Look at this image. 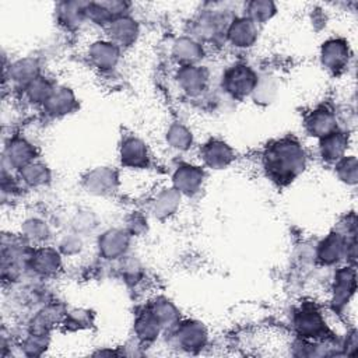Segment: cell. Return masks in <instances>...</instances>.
<instances>
[{"label": "cell", "mask_w": 358, "mask_h": 358, "mask_svg": "<svg viewBox=\"0 0 358 358\" xmlns=\"http://www.w3.org/2000/svg\"><path fill=\"white\" fill-rule=\"evenodd\" d=\"M264 160L267 169L279 181H291L305 167L304 151L293 140H282L268 147Z\"/></svg>", "instance_id": "1"}, {"label": "cell", "mask_w": 358, "mask_h": 358, "mask_svg": "<svg viewBox=\"0 0 358 358\" xmlns=\"http://www.w3.org/2000/svg\"><path fill=\"white\" fill-rule=\"evenodd\" d=\"M306 127L309 133H312L313 136L325 138L328 134L333 133L336 129V119L335 116L328 112V111H315L310 114V116L306 120Z\"/></svg>", "instance_id": "13"}, {"label": "cell", "mask_w": 358, "mask_h": 358, "mask_svg": "<svg viewBox=\"0 0 358 358\" xmlns=\"http://www.w3.org/2000/svg\"><path fill=\"white\" fill-rule=\"evenodd\" d=\"M346 146H347V140L343 134L333 131L322 139L321 154L325 160L335 161L343 156Z\"/></svg>", "instance_id": "19"}, {"label": "cell", "mask_w": 358, "mask_h": 358, "mask_svg": "<svg viewBox=\"0 0 358 358\" xmlns=\"http://www.w3.org/2000/svg\"><path fill=\"white\" fill-rule=\"evenodd\" d=\"M90 58L101 69H111L119 61V50L115 43L100 41L90 48Z\"/></svg>", "instance_id": "7"}, {"label": "cell", "mask_w": 358, "mask_h": 358, "mask_svg": "<svg viewBox=\"0 0 358 358\" xmlns=\"http://www.w3.org/2000/svg\"><path fill=\"white\" fill-rule=\"evenodd\" d=\"M45 107L54 115H65L74 107V97L69 88H54L50 98L45 101Z\"/></svg>", "instance_id": "14"}, {"label": "cell", "mask_w": 358, "mask_h": 358, "mask_svg": "<svg viewBox=\"0 0 358 358\" xmlns=\"http://www.w3.org/2000/svg\"><path fill=\"white\" fill-rule=\"evenodd\" d=\"M339 175L343 181L348 184L357 182V162L355 158H347L343 160L339 165Z\"/></svg>", "instance_id": "33"}, {"label": "cell", "mask_w": 358, "mask_h": 358, "mask_svg": "<svg viewBox=\"0 0 358 358\" xmlns=\"http://www.w3.org/2000/svg\"><path fill=\"white\" fill-rule=\"evenodd\" d=\"M344 252V242L340 235L332 234L319 248V257L322 262L330 264L341 259V255Z\"/></svg>", "instance_id": "24"}, {"label": "cell", "mask_w": 358, "mask_h": 358, "mask_svg": "<svg viewBox=\"0 0 358 358\" xmlns=\"http://www.w3.org/2000/svg\"><path fill=\"white\" fill-rule=\"evenodd\" d=\"M127 235L119 230H111L100 238V251L105 257L115 259L125 253L127 249Z\"/></svg>", "instance_id": "9"}, {"label": "cell", "mask_w": 358, "mask_h": 358, "mask_svg": "<svg viewBox=\"0 0 358 358\" xmlns=\"http://www.w3.org/2000/svg\"><path fill=\"white\" fill-rule=\"evenodd\" d=\"M204 162L215 169L227 167L233 160V150L222 142H211L203 149Z\"/></svg>", "instance_id": "10"}, {"label": "cell", "mask_w": 358, "mask_h": 358, "mask_svg": "<svg viewBox=\"0 0 358 358\" xmlns=\"http://www.w3.org/2000/svg\"><path fill=\"white\" fill-rule=\"evenodd\" d=\"M202 48L198 42L189 38H181L173 45V55L185 63H193L202 58Z\"/></svg>", "instance_id": "20"}, {"label": "cell", "mask_w": 358, "mask_h": 358, "mask_svg": "<svg viewBox=\"0 0 358 358\" xmlns=\"http://www.w3.org/2000/svg\"><path fill=\"white\" fill-rule=\"evenodd\" d=\"M257 84L256 74L248 66H235L224 76V87L237 97H245L255 92Z\"/></svg>", "instance_id": "2"}, {"label": "cell", "mask_w": 358, "mask_h": 358, "mask_svg": "<svg viewBox=\"0 0 358 358\" xmlns=\"http://www.w3.org/2000/svg\"><path fill=\"white\" fill-rule=\"evenodd\" d=\"M246 12L248 19L253 23H264L273 17L276 13V6L272 2H267V0H255V2L248 3Z\"/></svg>", "instance_id": "25"}, {"label": "cell", "mask_w": 358, "mask_h": 358, "mask_svg": "<svg viewBox=\"0 0 358 358\" xmlns=\"http://www.w3.org/2000/svg\"><path fill=\"white\" fill-rule=\"evenodd\" d=\"M115 184V175L112 171L107 168H100L93 171L87 178V188L88 192L104 195L107 192H111L109 189L114 188Z\"/></svg>", "instance_id": "17"}, {"label": "cell", "mask_w": 358, "mask_h": 358, "mask_svg": "<svg viewBox=\"0 0 358 358\" xmlns=\"http://www.w3.org/2000/svg\"><path fill=\"white\" fill-rule=\"evenodd\" d=\"M21 178L23 181L30 185V187H38L48 181L50 172L47 167H43L42 164H28L24 168H21Z\"/></svg>", "instance_id": "28"}, {"label": "cell", "mask_w": 358, "mask_h": 358, "mask_svg": "<svg viewBox=\"0 0 358 358\" xmlns=\"http://www.w3.org/2000/svg\"><path fill=\"white\" fill-rule=\"evenodd\" d=\"M181 195L176 189H168L160 193L154 202V213L158 217H167L178 207Z\"/></svg>", "instance_id": "26"}, {"label": "cell", "mask_w": 358, "mask_h": 358, "mask_svg": "<svg viewBox=\"0 0 358 358\" xmlns=\"http://www.w3.org/2000/svg\"><path fill=\"white\" fill-rule=\"evenodd\" d=\"M203 171L198 167H191V165H184L181 168H178L175 175H173V185L175 189L179 193H187V195H193L196 193L202 184H203Z\"/></svg>", "instance_id": "4"}, {"label": "cell", "mask_w": 358, "mask_h": 358, "mask_svg": "<svg viewBox=\"0 0 358 358\" xmlns=\"http://www.w3.org/2000/svg\"><path fill=\"white\" fill-rule=\"evenodd\" d=\"M52 92H54V88L50 85V83L41 77H36L27 85V96L34 103L45 104V101L50 98Z\"/></svg>", "instance_id": "30"}, {"label": "cell", "mask_w": 358, "mask_h": 358, "mask_svg": "<svg viewBox=\"0 0 358 358\" xmlns=\"http://www.w3.org/2000/svg\"><path fill=\"white\" fill-rule=\"evenodd\" d=\"M88 3L65 2L58 6V19L66 27H76L84 19Z\"/></svg>", "instance_id": "18"}, {"label": "cell", "mask_w": 358, "mask_h": 358, "mask_svg": "<svg viewBox=\"0 0 358 358\" xmlns=\"http://www.w3.org/2000/svg\"><path fill=\"white\" fill-rule=\"evenodd\" d=\"M34 147L24 139H13L6 147V160L13 168H24L34 158Z\"/></svg>", "instance_id": "8"}, {"label": "cell", "mask_w": 358, "mask_h": 358, "mask_svg": "<svg viewBox=\"0 0 358 358\" xmlns=\"http://www.w3.org/2000/svg\"><path fill=\"white\" fill-rule=\"evenodd\" d=\"M108 32L112 39L111 42L115 43L116 47L118 45L129 47V45H131L134 41H136L139 34V27L133 19L127 16H122L111 21V24L108 25Z\"/></svg>", "instance_id": "3"}, {"label": "cell", "mask_w": 358, "mask_h": 358, "mask_svg": "<svg viewBox=\"0 0 358 358\" xmlns=\"http://www.w3.org/2000/svg\"><path fill=\"white\" fill-rule=\"evenodd\" d=\"M295 326H297L298 332L305 337L318 336L325 329V325L319 315V312L312 310V309H306V310H302L298 313L295 318Z\"/></svg>", "instance_id": "12"}, {"label": "cell", "mask_w": 358, "mask_h": 358, "mask_svg": "<svg viewBox=\"0 0 358 358\" xmlns=\"http://www.w3.org/2000/svg\"><path fill=\"white\" fill-rule=\"evenodd\" d=\"M229 38L235 47H251L257 38L256 23H253L248 17L234 20L229 28Z\"/></svg>", "instance_id": "5"}, {"label": "cell", "mask_w": 358, "mask_h": 358, "mask_svg": "<svg viewBox=\"0 0 358 358\" xmlns=\"http://www.w3.org/2000/svg\"><path fill=\"white\" fill-rule=\"evenodd\" d=\"M160 326H161L160 321L157 319V317L153 312H150V313H145V315H142L138 319L136 332H138L139 337H142L145 340H153L158 335Z\"/></svg>", "instance_id": "29"}, {"label": "cell", "mask_w": 358, "mask_h": 358, "mask_svg": "<svg viewBox=\"0 0 358 358\" xmlns=\"http://www.w3.org/2000/svg\"><path fill=\"white\" fill-rule=\"evenodd\" d=\"M167 140L171 147L179 151H185L192 146V133L182 125H173L168 130Z\"/></svg>", "instance_id": "27"}, {"label": "cell", "mask_w": 358, "mask_h": 358, "mask_svg": "<svg viewBox=\"0 0 358 358\" xmlns=\"http://www.w3.org/2000/svg\"><path fill=\"white\" fill-rule=\"evenodd\" d=\"M204 74L203 70L195 66H185L178 74V81L188 94H199L204 87Z\"/></svg>", "instance_id": "16"}, {"label": "cell", "mask_w": 358, "mask_h": 358, "mask_svg": "<svg viewBox=\"0 0 358 358\" xmlns=\"http://www.w3.org/2000/svg\"><path fill=\"white\" fill-rule=\"evenodd\" d=\"M25 237L32 241H43L50 237V230L47 224L39 220H30L24 226Z\"/></svg>", "instance_id": "31"}, {"label": "cell", "mask_w": 358, "mask_h": 358, "mask_svg": "<svg viewBox=\"0 0 358 358\" xmlns=\"http://www.w3.org/2000/svg\"><path fill=\"white\" fill-rule=\"evenodd\" d=\"M355 286L354 272H350L348 268L340 271L337 273V280L335 286V304L341 305L348 301V297L352 294Z\"/></svg>", "instance_id": "21"}, {"label": "cell", "mask_w": 358, "mask_h": 358, "mask_svg": "<svg viewBox=\"0 0 358 358\" xmlns=\"http://www.w3.org/2000/svg\"><path fill=\"white\" fill-rule=\"evenodd\" d=\"M178 339L182 341V344L185 347H189V348L200 347V346H203V343L206 340V333L200 324L188 322L181 329H179Z\"/></svg>", "instance_id": "22"}, {"label": "cell", "mask_w": 358, "mask_h": 358, "mask_svg": "<svg viewBox=\"0 0 358 358\" xmlns=\"http://www.w3.org/2000/svg\"><path fill=\"white\" fill-rule=\"evenodd\" d=\"M120 158L125 165L143 167L147 164V149L139 139H127L120 149Z\"/></svg>", "instance_id": "11"}, {"label": "cell", "mask_w": 358, "mask_h": 358, "mask_svg": "<svg viewBox=\"0 0 358 358\" xmlns=\"http://www.w3.org/2000/svg\"><path fill=\"white\" fill-rule=\"evenodd\" d=\"M153 313L157 317L160 324L172 322L176 318V310L168 301H160L158 304H156Z\"/></svg>", "instance_id": "32"}, {"label": "cell", "mask_w": 358, "mask_h": 358, "mask_svg": "<svg viewBox=\"0 0 358 358\" xmlns=\"http://www.w3.org/2000/svg\"><path fill=\"white\" fill-rule=\"evenodd\" d=\"M61 263L59 255L51 248H42L32 255V267L39 275H51L58 271Z\"/></svg>", "instance_id": "15"}, {"label": "cell", "mask_w": 358, "mask_h": 358, "mask_svg": "<svg viewBox=\"0 0 358 358\" xmlns=\"http://www.w3.org/2000/svg\"><path fill=\"white\" fill-rule=\"evenodd\" d=\"M38 65L35 61L32 59H24V61H19L16 62L12 67H10V77L17 81V83H23V84H30L32 80H35L38 76Z\"/></svg>", "instance_id": "23"}, {"label": "cell", "mask_w": 358, "mask_h": 358, "mask_svg": "<svg viewBox=\"0 0 358 358\" xmlns=\"http://www.w3.org/2000/svg\"><path fill=\"white\" fill-rule=\"evenodd\" d=\"M348 61V48L346 42L340 39H332L326 42L322 48V62L330 70H339L346 66Z\"/></svg>", "instance_id": "6"}]
</instances>
